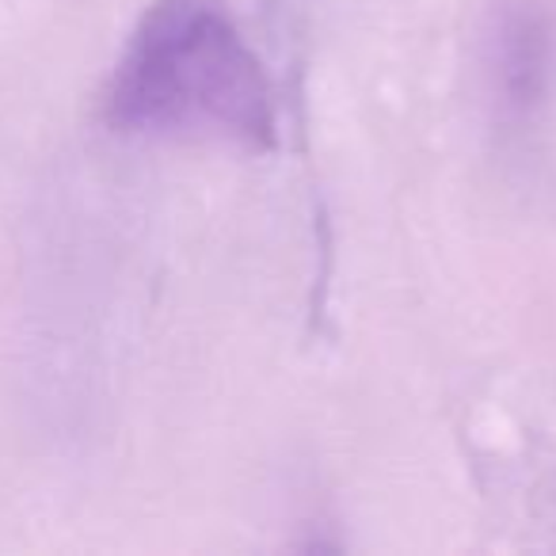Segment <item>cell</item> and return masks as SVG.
Wrapping results in <instances>:
<instances>
[{
  "label": "cell",
  "mask_w": 556,
  "mask_h": 556,
  "mask_svg": "<svg viewBox=\"0 0 556 556\" xmlns=\"http://www.w3.org/2000/svg\"><path fill=\"white\" fill-rule=\"evenodd\" d=\"M108 123L126 134L217 130L275 146V96L222 0H153L115 65Z\"/></svg>",
  "instance_id": "6da1fadb"
},
{
  "label": "cell",
  "mask_w": 556,
  "mask_h": 556,
  "mask_svg": "<svg viewBox=\"0 0 556 556\" xmlns=\"http://www.w3.org/2000/svg\"><path fill=\"white\" fill-rule=\"evenodd\" d=\"M488 88L503 123L526 126L556 88V20L538 0H507L488 39Z\"/></svg>",
  "instance_id": "7a4b0ae2"
}]
</instances>
